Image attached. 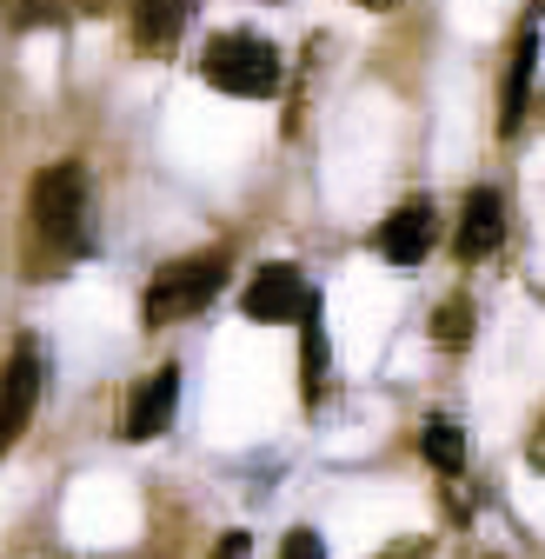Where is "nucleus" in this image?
<instances>
[{
  "mask_svg": "<svg viewBox=\"0 0 545 559\" xmlns=\"http://www.w3.org/2000/svg\"><path fill=\"white\" fill-rule=\"evenodd\" d=\"M94 253V187L81 160H53L27 180V280H60Z\"/></svg>",
  "mask_w": 545,
  "mask_h": 559,
  "instance_id": "f257e3e1",
  "label": "nucleus"
},
{
  "mask_svg": "<svg viewBox=\"0 0 545 559\" xmlns=\"http://www.w3.org/2000/svg\"><path fill=\"white\" fill-rule=\"evenodd\" d=\"M199 81L233 94V100H272L280 81H287V60H280V47H272L266 34L227 27V34L207 40V53H199Z\"/></svg>",
  "mask_w": 545,
  "mask_h": 559,
  "instance_id": "f03ea898",
  "label": "nucleus"
},
{
  "mask_svg": "<svg viewBox=\"0 0 545 559\" xmlns=\"http://www.w3.org/2000/svg\"><path fill=\"white\" fill-rule=\"evenodd\" d=\"M227 266H233L227 247L167 260V266L147 280V294H141V326H173V320H193L199 307H214L220 287H227Z\"/></svg>",
  "mask_w": 545,
  "mask_h": 559,
  "instance_id": "7ed1b4c3",
  "label": "nucleus"
},
{
  "mask_svg": "<svg viewBox=\"0 0 545 559\" xmlns=\"http://www.w3.org/2000/svg\"><path fill=\"white\" fill-rule=\"evenodd\" d=\"M40 386H47V354H40V340H21L14 360L0 367V460H8V447L27 433V419L40 406Z\"/></svg>",
  "mask_w": 545,
  "mask_h": 559,
  "instance_id": "20e7f679",
  "label": "nucleus"
},
{
  "mask_svg": "<svg viewBox=\"0 0 545 559\" xmlns=\"http://www.w3.org/2000/svg\"><path fill=\"white\" fill-rule=\"evenodd\" d=\"M313 300H319V294L306 287V273H300V266H287V260H266V266L246 280L240 313H246V320H259V326H287V320H300Z\"/></svg>",
  "mask_w": 545,
  "mask_h": 559,
  "instance_id": "39448f33",
  "label": "nucleus"
},
{
  "mask_svg": "<svg viewBox=\"0 0 545 559\" xmlns=\"http://www.w3.org/2000/svg\"><path fill=\"white\" fill-rule=\"evenodd\" d=\"M433 240H439V206L426 200V193H413V200H399L392 214L379 221V260L386 266H420L426 253H433Z\"/></svg>",
  "mask_w": 545,
  "mask_h": 559,
  "instance_id": "423d86ee",
  "label": "nucleus"
},
{
  "mask_svg": "<svg viewBox=\"0 0 545 559\" xmlns=\"http://www.w3.org/2000/svg\"><path fill=\"white\" fill-rule=\"evenodd\" d=\"M173 413H180V367H154L141 386L126 393V413H120V440L133 447H147L173 427Z\"/></svg>",
  "mask_w": 545,
  "mask_h": 559,
  "instance_id": "0eeeda50",
  "label": "nucleus"
},
{
  "mask_svg": "<svg viewBox=\"0 0 545 559\" xmlns=\"http://www.w3.org/2000/svg\"><path fill=\"white\" fill-rule=\"evenodd\" d=\"M499 247H506V200H499V187H472L459 206V227H452V253H459V266H480Z\"/></svg>",
  "mask_w": 545,
  "mask_h": 559,
  "instance_id": "6e6552de",
  "label": "nucleus"
},
{
  "mask_svg": "<svg viewBox=\"0 0 545 559\" xmlns=\"http://www.w3.org/2000/svg\"><path fill=\"white\" fill-rule=\"evenodd\" d=\"M532 74H538V27H525L506 53V81H499V133L512 140L525 107H532Z\"/></svg>",
  "mask_w": 545,
  "mask_h": 559,
  "instance_id": "1a4fd4ad",
  "label": "nucleus"
},
{
  "mask_svg": "<svg viewBox=\"0 0 545 559\" xmlns=\"http://www.w3.org/2000/svg\"><path fill=\"white\" fill-rule=\"evenodd\" d=\"M186 14H193V0H133V47L167 53L186 34Z\"/></svg>",
  "mask_w": 545,
  "mask_h": 559,
  "instance_id": "9d476101",
  "label": "nucleus"
},
{
  "mask_svg": "<svg viewBox=\"0 0 545 559\" xmlns=\"http://www.w3.org/2000/svg\"><path fill=\"white\" fill-rule=\"evenodd\" d=\"M420 453H426V466H439V473H465L472 440H465L459 419H426V427H420Z\"/></svg>",
  "mask_w": 545,
  "mask_h": 559,
  "instance_id": "9b49d317",
  "label": "nucleus"
},
{
  "mask_svg": "<svg viewBox=\"0 0 545 559\" xmlns=\"http://www.w3.org/2000/svg\"><path fill=\"white\" fill-rule=\"evenodd\" d=\"M300 320H306V346H300V386H306V400H319V386H326V333H319V300H313Z\"/></svg>",
  "mask_w": 545,
  "mask_h": 559,
  "instance_id": "f8f14e48",
  "label": "nucleus"
},
{
  "mask_svg": "<svg viewBox=\"0 0 545 559\" xmlns=\"http://www.w3.org/2000/svg\"><path fill=\"white\" fill-rule=\"evenodd\" d=\"M472 320H480V313H472V300H446V307L433 313V340L446 346V354H459V346L472 340Z\"/></svg>",
  "mask_w": 545,
  "mask_h": 559,
  "instance_id": "ddd939ff",
  "label": "nucleus"
},
{
  "mask_svg": "<svg viewBox=\"0 0 545 559\" xmlns=\"http://www.w3.org/2000/svg\"><path fill=\"white\" fill-rule=\"evenodd\" d=\"M280 559H326V539H319L313 526H293V533L280 539Z\"/></svg>",
  "mask_w": 545,
  "mask_h": 559,
  "instance_id": "4468645a",
  "label": "nucleus"
},
{
  "mask_svg": "<svg viewBox=\"0 0 545 559\" xmlns=\"http://www.w3.org/2000/svg\"><path fill=\"white\" fill-rule=\"evenodd\" d=\"M34 21H53V0H14V27H34Z\"/></svg>",
  "mask_w": 545,
  "mask_h": 559,
  "instance_id": "2eb2a0df",
  "label": "nucleus"
},
{
  "mask_svg": "<svg viewBox=\"0 0 545 559\" xmlns=\"http://www.w3.org/2000/svg\"><path fill=\"white\" fill-rule=\"evenodd\" d=\"M246 546H253V539H246V533H227V539H220V552H214V559H246Z\"/></svg>",
  "mask_w": 545,
  "mask_h": 559,
  "instance_id": "dca6fc26",
  "label": "nucleus"
},
{
  "mask_svg": "<svg viewBox=\"0 0 545 559\" xmlns=\"http://www.w3.org/2000/svg\"><path fill=\"white\" fill-rule=\"evenodd\" d=\"M525 460H532V466H538V473H545V419H538V433H532V440H525Z\"/></svg>",
  "mask_w": 545,
  "mask_h": 559,
  "instance_id": "f3484780",
  "label": "nucleus"
},
{
  "mask_svg": "<svg viewBox=\"0 0 545 559\" xmlns=\"http://www.w3.org/2000/svg\"><path fill=\"white\" fill-rule=\"evenodd\" d=\"M360 8H373V14H379V8H392V0H360Z\"/></svg>",
  "mask_w": 545,
  "mask_h": 559,
  "instance_id": "a211bd4d",
  "label": "nucleus"
}]
</instances>
